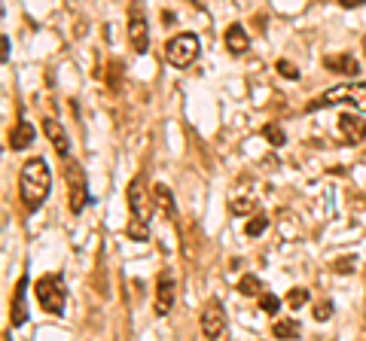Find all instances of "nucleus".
Wrapping results in <instances>:
<instances>
[{"instance_id":"nucleus-1","label":"nucleus","mask_w":366,"mask_h":341,"mask_svg":"<svg viewBox=\"0 0 366 341\" xmlns=\"http://www.w3.org/2000/svg\"><path fill=\"white\" fill-rule=\"evenodd\" d=\"M49 189H52V171H49L46 159H28L22 165L19 174V195L28 211H37L43 207V202L49 198Z\"/></svg>"},{"instance_id":"nucleus-2","label":"nucleus","mask_w":366,"mask_h":341,"mask_svg":"<svg viewBox=\"0 0 366 341\" xmlns=\"http://www.w3.org/2000/svg\"><path fill=\"white\" fill-rule=\"evenodd\" d=\"M126 202H129V238L131 241H138V244H144V241H149V192H147V186H144V177H135L129 183V189H126Z\"/></svg>"},{"instance_id":"nucleus-3","label":"nucleus","mask_w":366,"mask_h":341,"mask_svg":"<svg viewBox=\"0 0 366 341\" xmlns=\"http://www.w3.org/2000/svg\"><path fill=\"white\" fill-rule=\"evenodd\" d=\"M348 104L354 110L366 113V82H348V86H332L327 91H321L314 101H309V113L321 110V107H339Z\"/></svg>"},{"instance_id":"nucleus-4","label":"nucleus","mask_w":366,"mask_h":341,"mask_svg":"<svg viewBox=\"0 0 366 341\" xmlns=\"http://www.w3.org/2000/svg\"><path fill=\"white\" fill-rule=\"evenodd\" d=\"M34 293H37V305L43 308L46 314H64V305H68V287H64L61 274H46V278H40Z\"/></svg>"},{"instance_id":"nucleus-5","label":"nucleus","mask_w":366,"mask_h":341,"mask_svg":"<svg viewBox=\"0 0 366 341\" xmlns=\"http://www.w3.org/2000/svg\"><path fill=\"white\" fill-rule=\"evenodd\" d=\"M198 52H202V46H198V37L196 34H189V31H183V34L177 37H171L168 40V46H165V58H168V64L171 68H189V64L198 58Z\"/></svg>"},{"instance_id":"nucleus-6","label":"nucleus","mask_w":366,"mask_h":341,"mask_svg":"<svg viewBox=\"0 0 366 341\" xmlns=\"http://www.w3.org/2000/svg\"><path fill=\"white\" fill-rule=\"evenodd\" d=\"M129 40H131V46H135L138 55H147V49H149V22H147L144 0H131L129 3Z\"/></svg>"},{"instance_id":"nucleus-7","label":"nucleus","mask_w":366,"mask_h":341,"mask_svg":"<svg viewBox=\"0 0 366 341\" xmlns=\"http://www.w3.org/2000/svg\"><path fill=\"white\" fill-rule=\"evenodd\" d=\"M198 326H202V335L205 338H223L226 335V311H223V305L217 298H211L205 308H202V317H198Z\"/></svg>"},{"instance_id":"nucleus-8","label":"nucleus","mask_w":366,"mask_h":341,"mask_svg":"<svg viewBox=\"0 0 366 341\" xmlns=\"http://www.w3.org/2000/svg\"><path fill=\"white\" fill-rule=\"evenodd\" d=\"M64 177H68V186H71V211L80 213L86 207L89 195H86V174L73 159H68V168H64Z\"/></svg>"},{"instance_id":"nucleus-9","label":"nucleus","mask_w":366,"mask_h":341,"mask_svg":"<svg viewBox=\"0 0 366 341\" xmlns=\"http://www.w3.org/2000/svg\"><path fill=\"white\" fill-rule=\"evenodd\" d=\"M174 298H177V280H174V271H162L159 280H156V314L159 317H168Z\"/></svg>"},{"instance_id":"nucleus-10","label":"nucleus","mask_w":366,"mask_h":341,"mask_svg":"<svg viewBox=\"0 0 366 341\" xmlns=\"http://www.w3.org/2000/svg\"><path fill=\"white\" fill-rule=\"evenodd\" d=\"M339 135H342L348 144H363L366 140V119L360 116V110L339 116Z\"/></svg>"},{"instance_id":"nucleus-11","label":"nucleus","mask_w":366,"mask_h":341,"mask_svg":"<svg viewBox=\"0 0 366 341\" xmlns=\"http://www.w3.org/2000/svg\"><path fill=\"white\" fill-rule=\"evenodd\" d=\"M13 326L19 329L28 323V271L19 278V284H15V293H13V314H10Z\"/></svg>"},{"instance_id":"nucleus-12","label":"nucleus","mask_w":366,"mask_h":341,"mask_svg":"<svg viewBox=\"0 0 366 341\" xmlns=\"http://www.w3.org/2000/svg\"><path fill=\"white\" fill-rule=\"evenodd\" d=\"M43 135L49 137V144L55 146V153L61 159H71V137H68V131L58 126V119H43Z\"/></svg>"},{"instance_id":"nucleus-13","label":"nucleus","mask_w":366,"mask_h":341,"mask_svg":"<svg viewBox=\"0 0 366 341\" xmlns=\"http://www.w3.org/2000/svg\"><path fill=\"white\" fill-rule=\"evenodd\" d=\"M323 68L332 73H342V77H354V73L360 70V61H357L351 52H336V55L323 58Z\"/></svg>"},{"instance_id":"nucleus-14","label":"nucleus","mask_w":366,"mask_h":341,"mask_svg":"<svg viewBox=\"0 0 366 341\" xmlns=\"http://www.w3.org/2000/svg\"><path fill=\"white\" fill-rule=\"evenodd\" d=\"M149 198H153V207L165 216V220H174V216H177V204H174V195H171L168 186L156 183V186L149 189Z\"/></svg>"},{"instance_id":"nucleus-15","label":"nucleus","mask_w":366,"mask_h":341,"mask_svg":"<svg viewBox=\"0 0 366 341\" xmlns=\"http://www.w3.org/2000/svg\"><path fill=\"white\" fill-rule=\"evenodd\" d=\"M223 43H226L229 55H244L247 49H251V37H247V31L241 28L238 22H232L226 28V34H223Z\"/></svg>"},{"instance_id":"nucleus-16","label":"nucleus","mask_w":366,"mask_h":341,"mask_svg":"<svg viewBox=\"0 0 366 341\" xmlns=\"http://www.w3.org/2000/svg\"><path fill=\"white\" fill-rule=\"evenodd\" d=\"M34 137H37L34 126H31L28 119H19V122H15V128L10 131V146L19 153V149H28L31 144H34Z\"/></svg>"},{"instance_id":"nucleus-17","label":"nucleus","mask_w":366,"mask_h":341,"mask_svg":"<svg viewBox=\"0 0 366 341\" xmlns=\"http://www.w3.org/2000/svg\"><path fill=\"white\" fill-rule=\"evenodd\" d=\"M272 335L274 338H299L302 335V323L299 320H274L272 323Z\"/></svg>"},{"instance_id":"nucleus-18","label":"nucleus","mask_w":366,"mask_h":341,"mask_svg":"<svg viewBox=\"0 0 366 341\" xmlns=\"http://www.w3.org/2000/svg\"><path fill=\"white\" fill-rule=\"evenodd\" d=\"M238 293L241 296H263L265 289H263V280L256 278V274H244V278L238 280Z\"/></svg>"},{"instance_id":"nucleus-19","label":"nucleus","mask_w":366,"mask_h":341,"mask_svg":"<svg viewBox=\"0 0 366 341\" xmlns=\"http://www.w3.org/2000/svg\"><path fill=\"white\" fill-rule=\"evenodd\" d=\"M260 135H263L265 140H269L272 146H284V144H287V135H284V128H281L278 122H269V126H263Z\"/></svg>"},{"instance_id":"nucleus-20","label":"nucleus","mask_w":366,"mask_h":341,"mask_svg":"<svg viewBox=\"0 0 366 341\" xmlns=\"http://www.w3.org/2000/svg\"><path fill=\"white\" fill-rule=\"evenodd\" d=\"M265 229H269V216H265V213H256V216H251V220H247L244 235H247V238H260Z\"/></svg>"},{"instance_id":"nucleus-21","label":"nucleus","mask_w":366,"mask_h":341,"mask_svg":"<svg viewBox=\"0 0 366 341\" xmlns=\"http://www.w3.org/2000/svg\"><path fill=\"white\" fill-rule=\"evenodd\" d=\"M309 298H312V293H309L305 287H293V289L287 293V308H293V311H299V308H302L305 302H309Z\"/></svg>"},{"instance_id":"nucleus-22","label":"nucleus","mask_w":366,"mask_h":341,"mask_svg":"<svg viewBox=\"0 0 366 341\" xmlns=\"http://www.w3.org/2000/svg\"><path fill=\"white\" fill-rule=\"evenodd\" d=\"M274 70H278L284 79H290V82L299 79V68H296L293 61H287V58H278V61H274Z\"/></svg>"},{"instance_id":"nucleus-23","label":"nucleus","mask_w":366,"mask_h":341,"mask_svg":"<svg viewBox=\"0 0 366 341\" xmlns=\"http://www.w3.org/2000/svg\"><path fill=\"white\" fill-rule=\"evenodd\" d=\"M357 268V256H342V259L332 262V271L336 274H351Z\"/></svg>"},{"instance_id":"nucleus-24","label":"nucleus","mask_w":366,"mask_h":341,"mask_svg":"<svg viewBox=\"0 0 366 341\" xmlns=\"http://www.w3.org/2000/svg\"><path fill=\"white\" fill-rule=\"evenodd\" d=\"M260 308L265 314H278L281 311V302H278V296H272V293H263L260 296Z\"/></svg>"},{"instance_id":"nucleus-25","label":"nucleus","mask_w":366,"mask_h":341,"mask_svg":"<svg viewBox=\"0 0 366 341\" xmlns=\"http://www.w3.org/2000/svg\"><path fill=\"white\" fill-rule=\"evenodd\" d=\"M332 317V305L330 302H321L318 308H314V320H318V323H327Z\"/></svg>"},{"instance_id":"nucleus-26","label":"nucleus","mask_w":366,"mask_h":341,"mask_svg":"<svg viewBox=\"0 0 366 341\" xmlns=\"http://www.w3.org/2000/svg\"><path fill=\"white\" fill-rule=\"evenodd\" d=\"M229 207H232L235 213H251V211H254V202H247V198H238V202H232Z\"/></svg>"},{"instance_id":"nucleus-27","label":"nucleus","mask_w":366,"mask_h":341,"mask_svg":"<svg viewBox=\"0 0 366 341\" xmlns=\"http://www.w3.org/2000/svg\"><path fill=\"white\" fill-rule=\"evenodd\" d=\"M0 61H3V64H10V37H3V40H0Z\"/></svg>"},{"instance_id":"nucleus-28","label":"nucleus","mask_w":366,"mask_h":341,"mask_svg":"<svg viewBox=\"0 0 366 341\" xmlns=\"http://www.w3.org/2000/svg\"><path fill=\"white\" fill-rule=\"evenodd\" d=\"M366 0H339V6H342V10H357V6H363Z\"/></svg>"},{"instance_id":"nucleus-29","label":"nucleus","mask_w":366,"mask_h":341,"mask_svg":"<svg viewBox=\"0 0 366 341\" xmlns=\"http://www.w3.org/2000/svg\"><path fill=\"white\" fill-rule=\"evenodd\" d=\"M360 49H363V55H366V34H363V40H360Z\"/></svg>"},{"instance_id":"nucleus-30","label":"nucleus","mask_w":366,"mask_h":341,"mask_svg":"<svg viewBox=\"0 0 366 341\" xmlns=\"http://www.w3.org/2000/svg\"><path fill=\"white\" fill-rule=\"evenodd\" d=\"M189 3H193V6H202V0H189Z\"/></svg>"}]
</instances>
